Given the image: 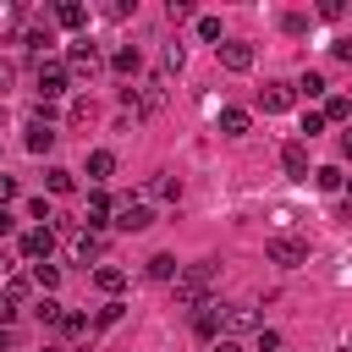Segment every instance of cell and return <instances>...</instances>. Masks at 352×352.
Wrapping results in <instances>:
<instances>
[{"instance_id": "1", "label": "cell", "mask_w": 352, "mask_h": 352, "mask_svg": "<svg viewBox=\"0 0 352 352\" xmlns=\"http://www.w3.org/2000/svg\"><path fill=\"white\" fill-rule=\"evenodd\" d=\"M214 264L204 258V264H182V275H176V302L182 308H209V286H214Z\"/></svg>"}, {"instance_id": "2", "label": "cell", "mask_w": 352, "mask_h": 352, "mask_svg": "<svg viewBox=\"0 0 352 352\" xmlns=\"http://www.w3.org/2000/svg\"><path fill=\"white\" fill-rule=\"evenodd\" d=\"M214 314H220L226 341H236V336H258V330H264V319H258L253 302H214Z\"/></svg>"}, {"instance_id": "3", "label": "cell", "mask_w": 352, "mask_h": 352, "mask_svg": "<svg viewBox=\"0 0 352 352\" xmlns=\"http://www.w3.org/2000/svg\"><path fill=\"white\" fill-rule=\"evenodd\" d=\"M270 264H280V270H297V264H308V242L302 236H270Z\"/></svg>"}, {"instance_id": "4", "label": "cell", "mask_w": 352, "mask_h": 352, "mask_svg": "<svg viewBox=\"0 0 352 352\" xmlns=\"http://www.w3.org/2000/svg\"><path fill=\"white\" fill-rule=\"evenodd\" d=\"M99 60H104V55H99V44H94V38H77V44L66 50V72H72V77H94V72H99Z\"/></svg>"}, {"instance_id": "5", "label": "cell", "mask_w": 352, "mask_h": 352, "mask_svg": "<svg viewBox=\"0 0 352 352\" xmlns=\"http://www.w3.org/2000/svg\"><path fill=\"white\" fill-rule=\"evenodd\" d=\"M66 88H72L66 60H38V94H44V104H50V99H60Z\"/></svg>"}, {"instance_id": "6", "label": "cell", "mask_w": 352, "mask_h": 352, "mask_svg": "<svg viewBox=\"0 0 352 352\" xmlns=\"http://www.w3.org/2000/svg\"><path fill=\"white\" fill-rule=\"evenodd\" d=\"M214 50H220V66L226 72H248L253 66V44H242V38H220Z\"/></svg>"}, {"instance_id": "7", "label": "cell", "mask_w": 352, "mask_h": 352, "mask_svg": "<svg viewBox=\"0 0 352 352\" xmlns=\"http://www.w3.org/2000/svg\"><path fill=\"white\" fill-rule=\"evenodd\" d=\"M22 253H28L33 264H50V253H55V231H50V226H33V231L22 236Z\"/></svg>"}, {"instance_id": "8", "label": "cell", "mask_w": 352, "mask_h": 352, "mask_svg": "<svg viewBox=\"0 0 352 352\" xmlns=\"http://www.w3.org/2000/svg\"><path fill=\"white\" fill-rule=\"evenodd\" d=\"M99 253H104V231L77 226V231H72V258H77V264H88V258H99Z\"/></svg>"}, {"instance_id": "9", "label": "cell", "mask_w": 352, "mask_h": 352, "mask_svg": "<svg viewBox=\"0 0 352 352\" xmlns=\"http://www.w3.org/2000/svg\"><path fill=\"white\" fill-rule=\"evenodd\" d=\"M116 226H121V231H148V226H154V209H148V204H132V198H126V204L116 209Z\"/></svg>"}, {"instance_id": "10", "label": "cell", "mask_w": 352, "mask_h": 352, "mask_svg": "<svg viewBox=\"0 0 352 352\" xmlns=\"http://www.w3.org/2000/svg\"><path fill=\"white\" fill-rule=\"evenodd\" d=\"M110 72H121V77H138V72H143V55H138V44H116V50H110Z\"/></svg>"}, {"instance_id": "11", "label": "cell", "mask_w": 352, "mask_h": 352, "mask_svg": "<svg viewBox=\"0 0 352 352\" xmlns=\"http://www.w3.org/2000/svg\"><path fill=\"white\" fill-rule=\"evenodd\" d=\"M292 99H297V88H292V82H270V88H264V116H286V110H292Z\"/></svg>"}, {"instance_id": "12", "label": "cell", "mask_w": 352, "mask_h": 352, "mask_svg": "<svg viewBox=\"0 0 352 352\" xmlns=\"http://www.w3.org/2000/svg\"><path fill=\"white\" fill-rule=\"evenodd\" d=\"M22 143H28V154H50V148H55V126L28 116V138H22Z\"/></svg>"}, {"instance_id": "13", "label": "cell", "mask_w": 352, "mask_h": 352, "mask_svg": "<svg viewBox=\"0 0 352 352\" xmlns=\"http://www.w3.org/2000/svg\"><path fill=\"white\" fill-rule=\"evenodd\" d=\"M280 165H286V176H308V143L292 138V143L280 148Z\"/></svg>"}, {"instance_id": "14", "label": "cell", "mask_w": 352, "mask_h": 352, "mask_svg": "<svg viewBox=\"0 0 352 352\" xmlns=\"http://www.w3.org/2000/svg\"><path fill=\"white\" fill-rule=\"evenodd\" d=\"M132 94H138V110H143V116H148V110H160V104H165V77H148V82H143V88H132Z\"/></svg>"}, {"instance_id": "15", "label": "cell", "mask_w": 352, "mask_h": 352, "mask_svg": "<svg viewBox=\"0 0 352 352\" xmlns=\"http://www.w3.org/2000/svg\"><path fill=\"white\" fill-rule=\"evenodd\" d=\"M248 126H253V116H248L242 104H226V110H220V132H226V138H242Z\"/></svg>"}, {"instance_id": "16", "label": "cell", "mask_w": 352, "mask_h": 352, "mask_svg": "<svg viewBox=\"0 0 352 352\" xmlns=\"http://www.w3.org/2000/svg\"><path fill=\"white\" fill-rule=\"evenodd\" d=\"M110 176H116V154L110 148H94L88 154V182H110Z\"/></svg>"}, {"instance_id": "17", "label": "cell", "mask_w": 352, "mask_h": 352, "mask_svg": "<svg viewBox=\"0 0 352 352\" xmlns=\"http://www.w3.org/2000/svg\"><path fill=\"white\" fill-rule=\"evenodd\" d=\"M148 198H165V204H176V198H182V182L160 170V176H148Z\"/></svg>"}, {"instance_id": "18", "label": "cell", "mask_w": 352, "mask_h": 352, "mask_svg": "<svg viewBox=\"0 0 352 352\" xmlns=\"http://www.w3.org/2000/svg\"><path fill=\"white\" fill-rule=\"evenodd\" d=\"M28 280H33V286L50 297V292L60 286V264H33V270H28Z\"/></svg>"}, {"instance_id": "19", "label": "cell", "mask_w": 352, "mask_h": 352, "mask_svg": "<svg viewBox=\"0 0 352 352\" xmlns=\"http://www.w3.org/2000/svg\"><path fill=\"white\" fill-rule=\"evenodd\" d=\"M94 286H99V292H110V297H116V292H121V286H126V270H116V264H99V270H94Z\"/></svg>"}, {"instance_id": "20", "label": "cell", "mask_w": 352, "mask_h": 352, "mask_svg": "<svg viewBox=\"0 0 352 352\" xmlns=\"http://www.w3.org/2000/svg\"><path fill=\"white\" fill-rule=\"evenodd\" d=\"M176 275H182V264H176L170 253H154V258H148V280H176Z\"/></svg>"}, {"instance_id": "21", "label": "cell", "mask_w": 352, "mask_h": 352, "mask_svg": "<svg viewBox=\"0 0 352 352\" xmlns=\"http://www.w3.org/2000/svg\"><path fill=\"white\" fill-rule=\"evenodd\" d=\"M55 22H60V28H82V22H88V11H82L77 0H60V6H55Z\"/></svg>"}, {"instance_id": "22", "label": "cell", "mask_w": 352, "mask_h": 352, "mask_svg": "<svg viewBox=\"0 0 352 352\" xmlns=\"http://www.w3.org/2000/svg\"><path fill=\"white\" fill-rule=\"evenodd\" d=\"M44 187H50V192L60 198V192H72V187H77V176H72L66 165H50V176H44Z\"/></svg>"}, {"instance_id": "23", "label": "cell", "mask_w": 352, "mask_h": 352, "mask_svg": "<svg viewBox=\"0 0 352 352\" xmlns=\"http://www.w3.org/2000/svg\"><path fill=\"white\" fill-rule=\"evenodd\" d=\"M28 292H33V280H28V275H11V280L0 286V297H6V302H16V308L28 302Z\"/></svg>"}, {"instance_id": "24", "label": "cell", "mask_w": 352, "mask_h": 352, "mask_svg": "<svg viewBox=\"0 0 352 352\" xmlns=\"http://www.w3.org/2000/svg\"><path fill=\"white\" fill-rule=\"evenodd\" d=\"M192 330H198L204 341H209V336L220 330V314H214V302H209V308H192Z\"/></svg>"}, {"instance_id": "25", "label": "cell", "mask_w": 352, "mask_h": 352, "mask_svg": "<svg viewBox=\"0 0 352 352\" xmlns=\"http://www.w3.org/2000/svg\"><path fill=\"white\" fill-rule=\"evenodd\" d=\"M33 314H38V324H60V319H66V308H60L55 297H38V302H33Z\"/></svg>"}, {"instance_id": "26", "label": "cell", "mask_w": 352, "mask_h": 352, "mask_svg": "<svg viewBox=\"0 0 352 352\" xmlns=\"http://www.w3.org/2000/svg\"><path fill=\"white\" fill-rule=\"evenodd\" d=\"M297 94H302V99H319V94H324V77H319V72H302V77H297Z\"/></svg>"}, {"instance_id": "27", "label": "cell", "mask_w": 352, "mask_h": 352, "mask_svg": "<svg viewBox=\"0 0 352 352\" xmlns=\"http://www.w3.org/2000/svg\"><path fill=\"white\" fill-rule=\"evenodd\" d=\"M319 116H324V121H346V116H352V99H341V94H336V99H330Z\"/></svg>"}, {"instance_id": "28", "label": "cell", "mask_w": 352, "mask_h": 352, "mask_svg": "<svg viewBox=\"0 0 352 352\" xmlns=\"http://www.w3.org/2000/svg\"><path fill=\"white\" fill-rule=\"evenodd\" d=\"M314 182H319V187H324V192H336V187H341V182H346V176H341V170H336V165H319V170H314Z\"/></svg>"}, {"instance_id": "29", "label": "cell", "mask_w": 352, "mask_h": 352, "mask_svg": "<svg viewBox=\"0 0 352 352\" xmlns=\"http://www.w3.org/2000/svg\"><path fill=\"white\" fill-rule=\"evenodd\" d=\"M182 60H187V44H182V38L165 44V72H182Z\"/></svg>"}, {"instance_id": "30", "label": "cell", "mask_w": 352, "mask_h": 352, "mask_svg": "<svg viewBox=\"0 0 352 352\" xmlns=\"http://www.w3.org/2000/svg\"><path fill=\"white\" fill-rule=\"evenodd\" d=\"M28 214H33V220H44V226L55 231V209H50V198H33V204H28Z\"/></svg>"}, {"instance_id": "31", "label": "cell", "mask_w": 352, "mask_h": 352, "mask_svg": "<svg viewBox=\"0 0 352 352\" xmlns=\"http://www.w3.org/2000/svg\"><path fill=\"white\" fill-rule=\"evenodd\" d=\"M22 44H28V50H44V44H55V38H50V28H28Z\"/></svg>"}, {"instance_id": "32", "label": "cell", "mask_w": 352, "mask_h": 352, "mask_svg": "<svg viewBox=\"0 0 352 352\" xmlns=\"http://www.w3.org/2000/svg\"><path fill=\"white\" fill-rule=\"evenodd\" d=\"M280 28H286V33H308V16H302V11H286Z\"/></svg>"}, {"instance_id": "33", "label": "cell", "mask_w": 352, "mask_h": 352, "mask_svg": "<svg viewBox=\"0 0 352 352\" xmlns=\"http://www.w3.org/2000/svg\"><path fill=\"white\" fill-rule=\"evenodd\" d=\"M198 38L214 44V38H220V16H198Z\"/></svg>"}, {"instance_id": "34", "label": "cell", "mask_w": 352, "mask_h": 352, "mask_svg": "<svg viewBox=\"0 0 352 352\" xmlns=\"http://www.w3.org/2000/svg\"><path fill=\"white\" fill-rule=\"evenodd\" d=\"M319 132H324V116L308 110V116H302V138H319Z\"/></svg>"}, {"instance_id": "35", "label": "cell", "mask_w": 352, "mask_h": 352, "mask_svg": "<svg viewBox=\"0 0 352 352\" xmlns=\"http://www.w3.org/2000/svg\"><path fill=\"white\" fill-rule=\"evenodd\" d=\"M60 330H66V336H82V330H88V314H66Z\"/></svg>"}, {"instance_id": "36", "label": "cell", "mask_w": 352, "mask_h": 352, "mask_svg": "<svg viewBox=\"0 0 352 352\" xmlns=\"http://www.w3.org/2000/svg\"><path fill=\"white\" fill-rule=\"evenodd\" d=\"M165 16H170V22H187V16H192V6H187V0H170V6H165Z\"/></svg>"}, {"instance_id": "37", "label": "cell", "mask_w": 352, "mask_h": 352, "mask_svg": "<svg viewBox=\"0 0 352 352\" xmlns=\"http://www.w3.org/2000/svg\"><path fill=\"white\" fill-rule=\"evenodd\" d=\"M258 346H264V352H280V336H275V330H258Z\"/></svg>"}, {"instance_id": "38", "label": "cell", "mask_w": 352, "mask_h": 352, "mask_svg": "<svg viewBox=\"0 0 352 352\" xmlns=\"http://www.w3.org/2000/svg\"><path fill=\"white\" fill-rule=\"evenodd\" d=\"M330 50H336V60H346V66H352V38H336Z\"/></svg>"}, {"instance_id": "39", "label": "cell", "mask_w": 352, "mask_h": 352, "mask_svg": "<svg viewBox=\"0 0 352 352\" xmlns=\"http://www.w3.org/2000/svg\"><path fill=\"white\" fill-rule=\"evenodd\" d=\"M11 82H16V66H11V60H0V94H6Z\"/></svg>"}, {"instance_id": "40", "label": "cell", "mask_w": 352, "mask_h": 352, "mask_svg": "<svg viewBox=\"0 0 352 352\" xmlns=\"http://www.w3.org/2000/svg\"><path fill=\"white\" fill-rule=\"evenodd\" d=\"M11 319H16V302H6V297H0V324H11Z\"/></svg>"}, {"instance_id": "41", "label": "cell", "mask_w": 352, "mask_h": 352, "mask_svg": "<svg viewBox=\"0 0 352 352\" xmlns=\"http://www.w3.org/2000/svg\"><path fill=\"white\" fill-rule=\"evenodd\" d=\"M0 352H11V324H0Z\"/></svg>"}, {"instance_id": "42", "label": "cell", "mask_w": 352, "mask_h": 352, "mask_svg": "<svg viewBox=\"0 0 352 352\" xmlns=\"http://www.w3.org/2000/svg\"><path fill=\"white\" fill-rule=\"evenodd\" d=\"M341 154H346V160H352V132H341Z\"/></svg>"}, {"instance_id": "43", "label": "cell", "mask_w": 352, "mask_h": 352, "mask_svg": "<svg viewBox=\"0 0 352 352\" xmlns=\"http://www.w3.org/2000/svg\"><path fill=\"white\" fill-rule=\"evenodd\" d=\"M214 352H242V346L236 341H214Z\"/></svg>"}, {"instance_id": "44", "label": "cell", "mask_w": 352, "mask_h": 352, "mask_svg": "<svg viewBox=\"0 0 352 352\" xmlns=\"http://www.w3.org/2000/svg\"><path fill=\"white\" fill-rule=\"evenodd\" d=\"M341 187H346V198H352V176H346V182H341Z\"/></svg>"}, {"instance_id": "45", "label": "cell", "mask_w": 352, "mask_h": 352, "mask_svg": "<svg viewBox=\"0 0 352 352\" xmlns=\"http://www.w3.org/2000/svg\"><path fill=\"white\" fill-rule=\"evenodd\" d=\"M346 352H352V346H346Z\"/></svg>"}]
</instances>
